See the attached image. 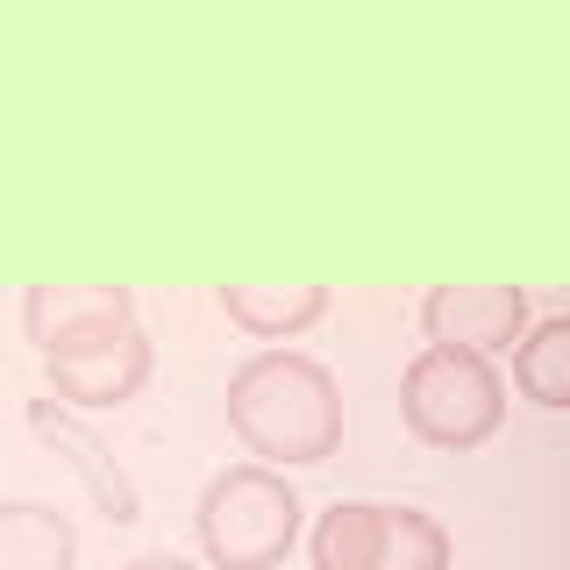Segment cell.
I'll return each instance as SVG.
<instances>
[{
  "label": "cell",
  "instance_id": "cell-1",
  "mask_svg": "<svg viewBox=\"0 0 570 570\" xmlns=\"http://www.w3.org/2000/svg\"><path fill=\"white\" fill-rule=\"evenodd\" d=\"M228 428L257 463H328L343 450V385L307 350H257L228 371Z\"/></svg>",
  "mask_w": 570,
  "mask_h": 570
},
{
  "label": "cell",
  "instance_id": "cell-2",
  "mask_svg": "<svg viewBox=\"0 0 570 570\" xmlns=\"http://www.w3.org/2000/svg\"><path fill=\"white\" fill-rule=\"evenodd\" d=\"M299 521H307V507L272 463L214 471L200 507H193V534H200L207 570H278L299 542Z\"/></svg>",
  "mask_w": 570,
  "mask_h": 570
},
{
  "label": "cell",
  "instance_id": "cell-3",
  "mask_svg": "<svg viewBox=\"0 0 570 570\" xmlns=\"http://www.w3.org/2000/svg\"><path fill=\"white\" fill-rule=\"evenodd\" d=\"M400 421L428 450L463 456V450H478V442L499 435V421H507V379H499L492 356H478V350L428 343L414 364L400 371Z\"/></svg>",
  "mask_w": 570,
  "mask_h": 570
},
{
  "label": "cell",
  "instance_id": "cell-4",
  "mask_svg": "<svg viewBox=\"0 0 570 570\" xmlns=\"http://www.w3.org/2000/svg\"><path fill=\"white\" fill-rule=\"evenodd\" d=\"M136 328L129 285H29L22 293V335L36 356H79Z\"/></svg>",
  "mask_w": 570,
  "mask_h": 570
},
{
  "label": "cell",
  "instance_id": "cell-5",
  "mask_svg": "<svg viewBox=\"0 0 570 570\" xmlns=\"http://www.w3.org/2000/svg\"><path fill=\"white\" fill-rule=\"evenodd\" d=\"M157 371V343L142 328H121L115 343L79 350V356H43V392L71 414H115L129 406Z\"/></svg>",
  "mask_w": 570,
  "mask_h": 570
},
{
  "label": "cell",
  "instance_id": "cell-6",
  "mask_svg": "<svg viewBox=\"0 0 570 570\" xmlns=\"http://www.w3.org/2000/svg\"><path fill=\"white\" fill-rule=\"evenodd\" d=\"M29 435L43 442L50 456H65L71 471H79V485H86V499H94V513H107L115 528L142 521V492H136V478L115 463V450L100 442V428L86 421V414H71V406H58V400L43 392V400H29Z\"/></svg>",
  "mask_w": 570,
  "mask_h": 570
},
{
  "label": "cell",
  "instance_id": "cell-7",
  "mask_svg": "<svg viewBox=\"0 0 570 570\" xmlns=\"http://www.w3.org/2000/svg\"><path fill=\"white\" fill-rule=\"evenodd\" d=\"M421 328H428V343L478 350V356L513 350V343H521V328H528V285H485V278H471V285H428Z\"/></svg>",
  "mask_w": 570,
  "mask_h": 570
},
{
  "label": "cell",
  "instance_id": "cell-8",
  "mask_svg": "<svg viewBox=\"0 0 570 570\" xmlns=\"http://www.w3.org/2000/svg\"><path fill=\"white\" fill-rule=\"evenodd\" d=\"M79 528L50 499H0V570H71Z\"/></svg>",
  "mask_w": 570,
  "mask_h": 570
},
{
  "label": "cell",
  "instance_id": "cell-9",
  "mask_svg": "<svg viewBox=\"0 0 570 570\" xmlns=\"http://www.w3.org/2000/svg\"><path fill=\"white\" fill-rule=\"evenodd\" d=\"M222 314L257 343H293L328 314V285H222Z\"/></svg>",
  "mask_w": 570,
  "mask_h": 570
},
{
  "label": "cell",
  "instance_id": "cell-10",
  "mask_svg": "<svg viewBox=\"0 0 570 570\" xmlns=\"http://www.w3.org/2000/svg\"><path fill=\"white\" fill-rule=\"evenodd\" d=\"M513 385L542 414H563L570 406V314H549V321H528L521 328V343H513Z\"/></svg>",
  "mask_w": 570,
  "mask_h": 570
},
{
  "label": "cell",
  "instance_id": "cell-11",
  "mask_svg": "<svg viewBox=\"0 0 570 570\" xmlns=\"http://www.w3.org/2000/svg\"><path fill=\"white\" fill-rule=\"evenodd\" d=\"M379 534H385L379 499H335V507L314 521V534H307V557H314V570H371Z\"/></svg>",
  "mask_w": 570,
  "mask_h": 570
},
{
  "label": "cell",
  "instance_id": "cell-12",
  "mask_svg": "<svg viewBox=\"0 0 570 570\" xmlns=\"http://www.w3.org/2000/svg\"><path fill=\"white\" fill-rule=\"evenodd\" d=\"M450 528L421 507H385V534H379V557L371 570H450Z\"/></svg>",
  "mask_w": 570,
  "mask_h": 570
},
{
  "label": "cell",
  "instance_id": "cell-13",
  "mask_svg": "<svg viewBox=\"0 0 570 570\" xmlns=\"http://www.w3.org/2000/svg\"><path fill=\"white\" fill-rule=\"evenodd\" d=\"M115 570H200V563H193V557H178V549H142V557L115 563Z\"/></svg>",
  "mask_w": 570,
  "mask_h": 570
}]
</instances>
